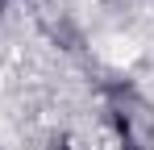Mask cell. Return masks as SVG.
<instances>
[{
    "instance_id": "6da1fadb",
    "label": "cell",
    "mask_w": 154,
    "mask_h": 150,
    "mask_svg": "<svg viewBox=\"0 0 154 150\" xmlns=\"http://www.w3.org/2000/svg\"><path fill=\"white\" fill-rule=\"evenodd\" d=\"M54 150H75V146H67V142H63V146H54Z\"/></svg>"
}]
</instances>
